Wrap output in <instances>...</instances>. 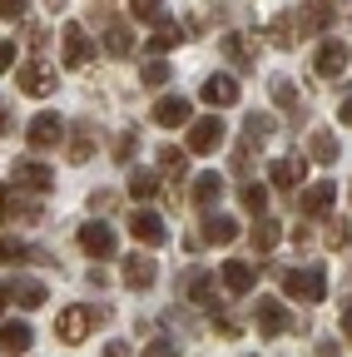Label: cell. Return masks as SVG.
<instances>
[{
	"label": "cell",
	"instance_id": "9",
	"mask_svg": "<svg viewBox=\"0 0 352 357\" xmlns=\"http://www.w3.org/2000/svg\"><path fill=\"white\" fill-rule=\"evenodd\" d=\"M124 283H129V288H154V283H159V263H154L149 253H129V258H124Z\"/></svg>",
	"mask_w": 352,
	"mask_h": 357
},
{
	"label": "cell",
	"instance_id": "43",
	"mask_svg": "<svg viewBox=\"0 0 352 357\" xmlns=\"http://www.w3.org/2000/svg\"><path fill=\"white\" fill-rule=\"evenodd\" d=\"M15 65V40H0V75Z\"/></svg>",
	"mask_w": 352,
	"mask_h": 357
},
{
	"label": "cell",
	"instance_id": "17",
	"mask_svg": "<svg viewBox=\"0 0 352 357\" xmlns=\"http://www.w3.org/2000/svg\"><path fill=\"white\" fill-rule=\"evenodd\" d=\"M303 174H307V164H303L298 154H288V159H273V169H268V178H273L278 189H288V194L303 184Z\"/></svg>",
	"mask_w": 352,
	"mask_h": 357
},
{
	"label": "cell",
	"instance_id": "25",
	"mask_svg": "<svg viewBox=\"0 0 352 357\" xmlns=\"http://www.w3.org/2000/svg\"><path fill=\"white\" fill-rule=\"evenodd\" d=\"M105 50H109L114 60L135 55V35H129V25H105Z\"/></svg>",
	"mask_w": 352,
	"mask_h": 357
},
{
	"label": "cell",
	"instance_id": "4",
	"mask_svg": "<svg viewBox=\"0 0 352 357\" xmlns=\"http://www.w3.org/2000/svg\"><path fill=\"white\" fill-rule=\"evenodd\" d=\"M253 318H258V333H263V337H283L288 323H293L288 307H283L278 298H258V303H253Z\"/></svg>",
	"mask_w": 352,
	"mask_h": 357
},
{
	"label": "cell",
	"instance_id": "6",
	"mask_svg": "<svg viewBox=\"0 0 352 357\" xmlns=\"http://www.w3.org/2000/svg\"><path fill=\"white\" fill-rule=\"evenodd\" d=\"M25 134H30V144H35V149H55V144L65 139V119L45 109V114H35V119H30Z\"/></svg>",
	"mask_w": 352,
	"mask_h": 357
},
{
	"label": "cell",
	"instance_id": "15",
	"mask_svg": "<svg viewBox=\"0 0 352 357\" xmlns=\"http://www.w3.org/2000/svg\"><path fill=\"white\" fill-rule=\"evenodd\" d=\"M79 248H84V253H95V258H109V253H114L109 223H84V229H79Z\"/></svg>",
	"mask_w": 352,
	"mask_h": 357
},
{
	"label": "cell",
	"instance_id": "30",
	"mask_svg": "<svg viewBox=\"0 0 352 357\" xmlns=\"http://www.w3.org/2000/svg\"><path fill=\"white\" fill-rule=\"evenodd\" d=\"M278 238H283V229H278V223H273V218H258V229H253V248H258V253H268Z\"/></svg>",
	"mask_w": 352,
	"mask_h": 357
},
{
	"label": "cell",
	"instance_id": "33",
	"mask_svg": "<svg viewBox=\"0 0 352 357\" xmlns=\"http://www.w3.org/2000/svg\"><path fill=\"white\" fill-rule=\"evenodd\" d=\"M238 199H243V208H248V213H263V208H268V189H263V184H243V189H238Z\"/></svg>",
	"mask_w": 352,
	"mask_h": 357
},
{
	"label": "cell",
	"instance_id": "12",
	"mask_svg": "<svg viewBox=\"0 0 352 357\" xmlns=\"http://www.w3.org/2000/svg\"><path fill=\"white\" fill-rule=\"evenodd\" d=\"M129 234H135L139 243H149V248H159V243L169 238V229H164V218H159V213H149V208H139L135 218H129Z\"/></svg>",
	"mask_w": 352,
	"mask_h": 357
},
{
	"label": "cell",
	"instance_id": "8",
	"mask_svg": "<svg viewBox=\"0 0 352 357\" xmlns=\"http://www.w3.org/2000/svg\"><path fill=\"white\" fill-rule=\"evenodd\" d=\"M218 55H224L229 65H238V70H253L258 40H253V35H224V40H218Z\"/></svg>",
	"mask_w": 352,
	"mask_h": 357
},
{
	"label": "cell",
	"instance_id": "16",
	"mask_svg": "<svg viewBox=\"0 0 352 357\" xmlns=\"http://www.w3.org/2000/svg\"><path fill=\"white\" fill-rule=\"evenodd\" d=\"M199 95H204L208 105H238V79H234V75H208Z\"/></svg>",
	"mask_w": 352,
	"mask_h": 357
},
{
	"label": "cell",
	"instance_id": "45",
	"mask_svg": "<svg viewBox=\"0 0 352 357\" xmlns=\"http://www.w3.org/2000/svg\"><path fill=\"white\" fill-rule=\"evenodd\" d=\"M342 337H347V342H352V303H347V307H342Z\"/></svg>",
	"mask_w": 352,
	"mask_h": 357
},
{
	"label": "cell",
	"instance_id": "3",
	"mask_svg": "<svg viewBox=\"0 0 352 357\" xmlns=\"http://www.w3.org/2000/svg\"><path fill=\"white\" fill-rule=\"evenodd\" d=\"M224 139H229V124L218 119V114H208V119H194V124H189V149H194V154H213V149H224Z\"/></svg>",
	"mask_w": 352,
	"mask_h": 357
},
{
	"label": "cell",
	"instance_id": "1",
	"mask_svg": "<svg viewBox=\"0 0 352 357\" xmlns=\"http://www.w3.org/2000/svg\"><path fill=\"white\" fill-rule=\"evenodd\" d=\"M283 293L293 303H323L328 298V273L313 263V268H288L283 273Z\"/></svg>",
	"mask_w": 352,
	"mask_h": 357
},
{
	"label": "cell",
	"instance_id": "2",
	"mask_svg": "<svg viewBox=\"0 0 352 357\" xmlns=\"http://www.w3.org/2000/svg\"><path fill=\"white\" fill-rule=\"evenodd\" d=\"M95 318H105V312H90V307L70 303L60 318H55V337H60V342H84V337H90V328H95Z\"/></svg>",
	"mask_w": 352,
	"mask_h": 357
},
{
	"label": "cell",
	"instance_id": "44",
	"mask_svg": "<svg viewBox=\"0 0 352 357\" xmlns=\"http://www.w3.org/2000/svg\"><path fill=\"white\" fill-rule=\"evenodd\" d=\"M0 134H10V100H0Z\"/></svg>",
	"mask_w": 352,
	"mask_h": 357
},
{
	"label": "cell",
	"instance_id": "38",
	"mask_svg": "<svg viewBox=\"0 0 352 357\" xmlns=\"http://www.w3.org/2000/svg\"><path fill=\"white\" fill-rule=\"evenodd\" d=\"M20 258H30V248L20 238H0V263H20Z\"/></svg>",
	"mask_w": 352,
	"mask_h": 357
},
{
	"label": "cell",
	"instance_id": "32",
	"mask_svg": "<svg viewBox=\"0 0 352 357\" xmlns=\"http://www.w3.org/2000/svg\"><path fill=\"white\" fill-rule=\"evenodd\" d=\"M139 79H144L149 89H159V84H169V60H164V55H154V60H149V65L139 70Z\"/></svg>",
	"mask_w": 352,
	"mask_h": 357
},
{
	"label": "cell",
	"instance_id": "13",
	"mask_svg": "<svg viewBox=\"0 0 352 357\" xmlns=\"http://www.w3.org/2000/svg\"><path fill=\"white\" fill-rule=\"evenodd\" d=\"M332 199H337V189H332V184H313V189H303V194H298V213H303V218L332 213Z\"/></svg>",
	"mask_w": 352,
	"mask_h": 357
},
{
	"label": "cell",
	"instance_id": "23",
	"mask_svg": "<svg viewBox=\"0 0 352 357\" xmlns=\"http://www.w3.org/2000/svg\"><path fill=\"white\" fill-rule=\"evenodd\" d=\"M218 199H224V178H218V174H199L194 178V204L199 208H213Z\"/></svg>",
	"mask_w": 352,
	"mask_h": 357
},
{
	"label": "cell",
	"instance_id": "49",
	"mask_svg": "<svg viewBox=\"0 0 352 357\" xmlns=\"http://www.w3.org/2000/svg\"><path fill=\"white\" fill-rule=\"evenodd\" d=\"M45 6H50V10H65V6H70V0H45Z\"/></svg>",
	"mask_w": 352,
	"mask_h": 357
},
{
	"label": "cell",
	"instance_id": "48",
	"mask_svg": "<svg viewBox=\"0 0 352 357\" xmlns=\"http://www.w3.org/2000/svg\"><path fill=\"white\" fill-rule=\"evenodd\" d=\"M337 119H342V124H352V95H347V100L337 105Z\"/></svg>",
	"mask_w": 352,
	"mask_h": 357
},
{
	"label": "cell",
	"instance_id": "26",
	"mask_svg": "<svg viewBox=\"0 0 352 357\" xmlns=\"http://www.w3.org/2000/svg\"><path fill=\"white\" fill-rule=\"evenodd\" d=\"M298 25H303V30H328V25H332V6H328V0L303 6V10H298Z\"/></svg>",
	"mask_w": 352,
	"mask_h": 357
},
{
	"label": "cell",
	"instance_id": "10",
	"mask_svg": "<svg viewBox=\"0 0 352 357\" xmlns=\"http://www.w3.org/2000/svg\"><path fill=\"white\" fill-rule=\"evenodd\" d=\"M154 124H164V129L194 124V109H189V100H184V95H164V100L154 105Z\"/></svg>",
	"mask_w": 352,
	"mask_h": 357
},
{
	"label": "cell",
	"instance_id": "11",
	"mask_svg": "<svg viewBox=\"0 0 352 357\" xmlns=\"http://www.w3.org/2000/svg\"><path fill=\"white\" fill-rule=\"evenodd\" d=\"M90 60H95V45H90V35H84V25H65V65L84 70Z\"/></svg>",
	"mask_w": 352,
	"mask_h": 357
},
{
	"label": "cell",
	"instance_id": "39",
	"mask_svg": "<svg viewBox=\"0 0 352 357\" xmlns=\"http://www.w3.org/2000/svg\"><path fill=\"white\" fill-rule=\"evenodd\" d=\"M328 243H332V248H352V223L332 218V229H328Z\"/></svg>",
	"mask_w": 352,
	"mask_h": 357
},
{
	"label": "cell",
	"instance_id": "20",
	"mask_svg": "<svg viewBox=\"0 0 352 357\" xmlns=\"http://www.w3.org/2000/svg\"><path fill=\"white\" fill-rule=\"evenodd\" d=\"M189 298H194V307H204V312H218V307H224L208 273H194V278H189Z\"/></svg>",
	"mask_w": 352,
	"mask_h": 357
},
{
	"label": "cell",
	"instance_id": "40",
	"mask_svg": "<svg viewBox=\"0 0 352 357\" xmlns=\"http://www.w3.org/2000/svg\"><path fill=\"white\" fill-rule=\"evenodd\" d=\"M135 149H139V134H135V129H124V134H119V139H114V159L124 164V159H129V154H135Z\"/></svg>",
	"mask_w": 352,
	"mask_h": 357
},
{
	"label": "cell",
	"instance_id": "18",
	"mask_svg": "<svg viewBox=\"0 0 352 357\" xmlns=\"http://www.w3.org/2000/svg\"><path fill=\"white\" fill-rule=\"evenodd\" d=\"M253 278H258V263H243V258H229L224 263V288L229 293H248Z\"/></svg>",
	"mask_w": 352,
	"mask_h": 357
},
{
	"label": "cell",
	"instance_id": "46",
	"mask_svg": "<svg viewBox=\"0 0 352 357\" xmlns=\"http://www.w3.org/2000/svg\"><path fill=\"white\" fill-rule=\"evenodd\" d=\"M10 208H15V199H10L6 189H0V223H6V213H10Z\"/></svg>",
	"mask_w": 352,
	"mask_h": 357
},
{
	"label": "cell",
	"instance_id": "29",
	"mask_svg": "<svg viewBox=\"0 0 352 357\" xmlns=\"http://www.w3.org/2000/svg\"><path fill=\"white\" fill-rule=\"evenodd\" d=\"M129 194H135V199H154L159 194V174L154 169H135V174H129Z\"/></svg>",
	"mask_w": 352,
	"mask_h": 357
},
{
	"label": "cell",
	"instance_id": "42",
	"mask_svg": "<svg viewBox=\"0 0 352 357\" xmlns=\"http://www.w3.org/2000/svg\"><path fill=\"white\" fill-rule=\"evenodd\" d=\"M144 357H179V347H174L169 337H159V342H149V347H144Z\"/></svg>",
	"mask_w": 352,
	"mask_h": 357
},
{
	"label": "cell",
	"instance_id": "5",
	"mask_svg": "<svg viewBox=\"0 0 352 357\" xmlns=\"http://www.w3.org/2000/svg\"><path fill=\"white\" fill-rule=\"evenodd\" d=\"M15 84H20V95H55V65L30 60V65H20Z\"/></svg>",
	"mask_w": 352,
	"mask_h": 357
},
{
	"label": "cell",
	"instance_id": "14",
	"mask_svg": "<svg viewBox=\"0 0 352 357\" xmlns=\"http://www.w3.org/2000/svg\"><path fill=\"white\" fill-rule=\"evenodd\" d=\"M15 184L45 194V189H55V174H50L45 164H35V159H15Z\"/></svg>",
	"mask_w": 352,
	"mask_h": 357
},
{
	"label": "cell",
	"instance_id": "35",
	"mask_svg": "<svg viewBox=\"0 0 352 357\" xmlns=\"http://www.w3.org/2000/svg\"><path fill=\"white\" fill-rule=\"evenodd\" d=\"M179 40H184L179 30H154V35H149V55H164V50H174Z\"/></svg>",
	"mask_w": 352,
	"mask_h": 357
},
{
	"label": "cell",
	"instance_id": "47",
	"mask_svg": "<svg viewBox=\"0 0 352 357\" xmlns=\"http://www.w3.org/2000/svg\"><path fill=\"white\" fill-rule=\"evenodd\" d=\"M105 357H129V347L124 342H105Z\"/></svg>",
	"mask_w": 352,
	"mask_h": 357
},
{
	"label": "cell",
	"instance_id": "34",
	"mask_svg": "<svg viewBox=\"0 0 352 357\" xmlns=\"http://www.w3.org/2000/svg\"><path fill=\"white\" fill-rule=\"evenodd\" d=\"M273 100H278L283 109H298V105H303V95H298L293 79H273Z\"/></svg>",
	"mask_w": 352,
	"mask_h": 357
},
{
	"label": "cell",
	"instance_id": "27",
	"mask_svg": "<svg viewBox=\"0 0 352 357\" xmlns=\"http://www.w3.org/2000/svg\"><path fill=\"white\" fill-rule=\"evenodd\" d=\"M95 154V129L90 124H75V139H70V164H84Z\"/></svg>",
	"mask_w": 352,
	"mask_h": 357
},
{
	"label": "cell",
	"instance_id": "24",
	"mask_svg": "<svg viewBox=\"0 0 352 357\" xmlns=\"http://www.w3.org/2000/svg\"><path fill=\"white\" fill-rule=\"evenodd\" d=\"M307 154H313L318 164H337L342 144H337V134H332V129H313V149H307Z\"/></svg>",
	"mask_w": 352,
	"mask_h": 357
},
{
	"label": "cell",
	"instance_id": "41",
	"mask_svg": "<svg viewBox=\"0 0 352 357\" xmlns=\"http://www.w3.org/2000/svg\"><path fill=\"white\" fill-rule=\"evenodd\" d=\"M30 10V0H0V15H6V20H20Z\"/></svg>",
	"mask_w": 352,
	"mask_h": 357
},
{
	"label": "cell",
	"instance_id": "22",
	"mask_svg": "<svg viewBox=\"0 0 352 357\" xmlns=\"http://www.w3.org/2000/svg\"><path fill=\"white\" fill-rule=\"evenodd\" d=\"M30 342H35V333H30V323H6L0 328V352H30Z\"/></svg>",
	"mask_w": 352,
	"mask_h": 357
},
{
	"label": "cell",
	"instance_id": "19",
	"mask_svg": "<svg viewBox=\"0 0 352 357\" xmlns=\"http://www.w3.org/2000/svg\"><path fill=\"white\" fill-rule=\"evenodd\" d=\"M10 298H15L20 307H45V303H50V293H45V283H40V278H15V283H10Z\"/></svg>",
	"mask_w": 352,
	"mask_h": 357
},
{
	"label": "cell",
	"instance_id": "28",
	"mask_svg": "<svg viewBox=\"0 0 352 357\" xmlns=\"http://www.w3.org/2000/svg\"><path fill=\"white\" fill-rule=\"evenodd\" d=\"M298 35H303L298 15H278V20H273V45H278V50H293V45H298Z\"/></svg>",
	"mask_w": 352,
	"mask_h": 357
},
{
	"label": "cell",
	"instance_id": "31",
	"mask_svg": "<svg viewBox=\"0 0 352 357\" xmlns=\"http://www.w3.org/2000/svg\"><path fill=\"white\" fill-rule=\"evenodd\" d=\"M278 124H273V114H248L243 119V139H268Z\"/></svg>",
	"mask_w": 352,
	"mask_h": 357
},
{
	"label": "cell",
	"instance_id": "36",
	"mask_svg": "<svg viewBox=\"0 0 352 357\" xmlns=\"http://www.w3.org/2000/svg\"><path fill=\"white\" fill-rule=\"evenodd\" d=\"M159 10H164V0H129V15L135 20H159Z\"/></svg>",
	"mask_w": 352,
	"mask_h": 357
},
{
	"label": "cell",
	"instance_id": "37",
	"mask_svg": "<svg viewBox=\"0 0 352 357\" xmlns=\"http://www.w3.org/2000/svg\"><path fill=\"white\" fill-rule=\"evenodd\" d=\"M159 169H164V174H174V178H179V174H184V149H174V144H169V149L159 154Z\"/></svg>",
	"mask_w": 352,
	"mask_h": 357
},
{
	"label": "cell",
	"instance_id": "21",
	"mask_svg": "<svg viewBox=\"0 0 352 357\" xmlns=\"http://www.w3.org/2000/svg\"><path fill=\"white\" fill-rule=\"evenodd\" d=\"M204 238H208V243H218V248H224V243H234V238H238V218H229V213H208V223H204Z\"/></svg>",
	"mask_w": 352,
	"mask_h": 357
},
{
	"label": "cell",
	"instance_id": "7",
	"mask_svg": "<svg viewBox=\"0 0 352 357\" xmlns=\"http://www.w3.org/2000/svg\"><path fill=\"white\" fill-rule=\"evenodd\" d=\"M313 70H318V79H337L347 70V45L342 40H323L318 55H313Z\"/></svg>",
	"mask_w": 352,
	"mask_h": 357
}]
</instances>
